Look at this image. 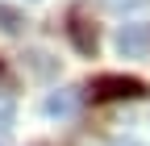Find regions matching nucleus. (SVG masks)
I'll return each instance as SVG.
<instances>
[{
  "label": "nucleus",
  "mask_w": 150,
  "mask_h": 146,
  "mask_svg": "<svg viewBox=\"0 0 150 146\" xmlns=\"http://www.w3.org/2000/svg\"><path fill=\"white\" fill-rule=\"evenodd\" d=\"M88 92H92V100H142L150 88L134 75H96L88 84Z\"/></svg>",
  "instance_id": "f257e3e1"
},
{
  "label": "nucleus",
  "mask_w": 150,
  "mask_h": 146,
  "mask_svg": "<svg viewBox=\"0 0 150 146\" xmlns=\"http://www.w3.org/2000/svg\"><path fill=\"white\" fill-rule=\"evenodd\" d=\"M117 54H121V59H146V54H150V25L146 21L121 25L117 29Z\"/></svg>",
  "instance_id": "f03ea898"
},
{
  "label": "nucleus",
  "mask_w": 150,
  "mask_h": 146,
  "mask_svg": "<svg viewBox=\"0 0 150 146\" xmlns=\"http://www.w3.org/2000/svg\"><path fill=\"white\" fill-rule=\"evenodd\" d=\"M67 38L75 42V50H79V54H88V59H92V54H96V46H100L96 25H92L83 13H71V17H67Z\"/></svg>",
  "instance_id": "7ed1b4c3"
},
{
  "label": "nucleus",
  "mask_w": 150,
  "mask_h": 146,
  "mask_svg": "<svg viewBox=\"0 0 150 146\" xmlns=\"http://www.w3.org/2000/svg\"><path fill=\"white\" fill-rule=\"evenodd\" d=\"M75 104H79V92L75 88H59V92H50L42 100V113L46 117H67V113H75Z\"/></svg>",
  "instance_id": "20e7f679"
},
{
  "label": "nucleus",
  "mask_w": 150,
  "mask_h": 146,
  "mask_svg": "<svg viewBox=\"0 0 150 146\" xmlns=\"http://www.w3.org/2000/svg\"><path fill=\"white\" fill-rule=\"evenodd\" d=\"M29 21H25V13L17 9V4H0V33H21Z\"/></svg>",
  "instance_id": "39448f33"
},
{
  "label": "nucleus",
  "mask_w": 150,
  "mask_h": 146,
  "mask_svg": "<svg viewBox=\"0 0 150 146\" xmlns=\"http://www.w3.org/2000/svg\"><path fill=\"white\" fill-rule=\"evenodd\" d=\"M29 67H33V75H54V71H59V63H54L50 54H42V50L29 54Z\"/></svg>",
  "instance_id": "423d86ee"
},
{
  "label": "nucleus",
  "mask_w": 150,
  "mask_h": 146,
  "mask_svg": "<svg viewBox=\"0 0 150 146\" xmlns=\"http://www.w3.org/2000/svg\"><path fill=\"white\" fill-rule=\"evenodd\" d=\"M8 125H13V96L0 92V130H8Z\"/></svg>",
  "instance_id": "0eeeda50"
},
{
  "label": "nucleus",
  "mask_w": 150,
  "mask_h": 146,
  "mask_svg": "<svg viewBox=\"0 0 150 146\" xmlns=\"http://www.w3.org/2000/svg\"><path fill=\"white\" fill-rule=\"evenodd\" d=\"M108 9H117V13H125V9H142L146 0H104Z\"/></svg>",
  "instance_id": "6e6552de"
},
{
  "label": "nucleus",
  "mask_w": 150,
  "mask_h": 146,
  "mask_svg": "<svg viewBox=\"0 0 150 146\" xmlns=\"http://www.w3.org/2000/svg\"><path fill=\"white\" fill-rule=\"evenodd\" d=\"M0 92H13V75H8V63L0 59Z\"/></svg>",
  "instance_id": "1a4fd4ad"
},
{
  "label": "nucleus",
  "mask_w": 150,
  "mask_h": 146,
  "mask_svg": "<svg viewBox=\"0 0 150 146\" xmlns=\"http://www.w3.org/2000/svg\"><path fill=\"white\" fill-rule=\"evenodd\" d=\"M112 146H138V142H112Z\"/></svg>",
  "instance_id": "9d476101"
}]
</instances>
